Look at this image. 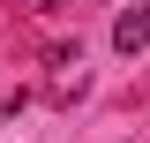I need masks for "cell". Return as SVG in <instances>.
Instances as JSON below:
<instances>
[{"label":"cell","mask_w":150,"mask_h":143,"mask_svg":"<svg viewBox=\"0 0 150 143\" xmlns=\"http://www.w3.org/2000/svg\"><path fill=\"white\" fill-rule=\"evenodd\" d=\"M112 45H120V53H143L150 45V8H128V15L112 23Z\"/></svg>","instance_id":"6da1fadb"},{"label":"cell","mask_w":150,"mask_h":143,"mask_svg":"<svg viewBox=\"0 0 150 143\" xmlns=\"http://www.w3.org/2000/svg\"><path fill=\"white\" fill-rule=\"evenodd\" d=\"M135 8H150V0H135Z\"/></svg>","instance_id":"7a4b0ae2"}]
</instances>
